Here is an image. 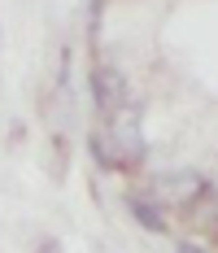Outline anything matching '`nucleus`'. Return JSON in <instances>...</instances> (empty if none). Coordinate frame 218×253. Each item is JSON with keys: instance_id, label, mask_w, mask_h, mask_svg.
<instances>
[{"instance_id": "4", "label": "nucleus", "mask_w": 218, "mask_h": 253, "mask_svg": "<svg viewBox=\"0 0 218 253\" xmlns=\"http://www.w3.org/2000/svg\"><path fill=\"white\" fill-rule=\"evenodd\" d=\"M127 210H131V218H135V223H140L144 231H166L162 214H157V210H153L148 201H135V197H131V205H127Z\"/></svg>"}, {"instance_id": "2", "label": "nucleus", "mask_w": 218, "mask_h": 253, "mask_svg": "<svg viewBox=\"0 0 218 253\" xmlns=\"http://www.w3.org/2000/svg\"><path fill=\"white\" fill-rule=\"evenodd\" d=\"M92 96H96V105L105 109V114H118L122 101H127V79L118 75V70H96L92 75Z\"/></svg>"}, {"instance_id": "5", "label": "nucleus", "mask_w": 218, "mask_h": 253, "mask_svg": "<svg viewBox=\"0 0 218 253\" xmlns=\"http://www.w3.org/2000/svg\"><path fill=\"white\" fill-rule=\"evenodd\" d=\"M179 253H201V249H196V245H183V249H179Z\"/></svg>"}, {"instance_id": "1", "label": "nucleus", "mask_w": 218, "mask_h": 253, "mask_svg": "<svg viewBox=\"0 0 218 253\" xmlns=\"http://www.w3.org/2000/svg\"><path fill=\"white\" fill-rule=\"evenodd\" d=\"M109 144L122 153V157H144V135H140V114L135 109H118L114 114V126H109Z\"/></svg>"}, {"instance_id": "3", "label": "nucleus", "mask_w": 218, "mask_h": 253, "mask_svg": "<svg viewBox=\"0 0 218 253\" xmlns=\"http://www.w3.org/2000/svg\"><path fill=\"white\" fill-rule=\"evenodd\" d=\"M196 175L192 170H183V175H166L157 179V197H166V201H188V197H196Z\"/></svg>"}]
</instances>
